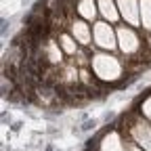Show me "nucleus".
<instances>
[{"mask_svg": "<svg viewBox=\"0 0 151 151\" xmlns=\"http://www.w3.org/2000/svg\"><path fill=\"white\" fill-rule=\"evenodd\" d=\"M97 124H99L97 120H86V122H84V124H82L78 130H76V132H90V130H94V128H97Z\"/></svg>", "mask_w": 151, "mask_h": 151, "instance_id": "nucleus-1", "label": "nucleus"}, {"mask_svg": "<svg viewBox=\"0 0 151 151\" xmlns=\"http://www.w3.org/2000/svg\"><path fill=\"white\" fill-rule=\"evenodd\" d=\"M21 126H23L21 122H15V124H13L11 128H13V132H19V130H21Z\"/></svg>", "mask_w": 151, "mask_h": 151, "instance_id": "nucleus-2", "label": "nucleus"}, {"mask_svg": "<svg viewBox=\"0 0 151 151\" xmlns=\"http://www.w3.org/2000/svg\"><path fill=\"white\" fill-rule=\"evenodd\" d=\"M46 151H55V147L52 145H46Z\"/></svg>", "mask_w": 151, "mask_h": 151, "instance_id": "nucleus-4", "label": "nucleus"}, {"mask_svg": "<svg viewBox=\"0 0 151 151\" xmlns=\"http://www.w3.org/2000/svg\"><path fill=\"white\" fill-rule=\"evenodd\" d=\"M6 29H9V21L2 19V36H6Z\"/></svg>", "mask_w": 151, "mask_h": 151, "instance_id": "nucleus-3", "label": "nucleus"}]
</instances>
